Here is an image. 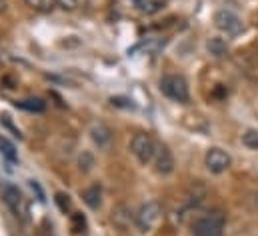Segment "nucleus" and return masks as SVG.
<instances>
[{
	"instance_id": "obj_6",
	"label": "nucleus",
	"mask_w": 258,
	"mask_h": 236,
	"mask_svg": "<svg viewBox=\"0 0 258 236\" xmlns=\"http://www.w3.org/2000/svg\"><path fill=\"white\" fill-rule=\"evenodd\" d=\"M204 164H206V168H208L212 174H222V172H226V170L230 168L232 158H230V154H228L226 150L214 146V148H210V150L206 152Z\"/></svg>"
},
{
	"instance_id": "obj_22",
	"label": "nucleus",
	"mask_w": 258,
	"mask_h": 236,
	"mask_svg": "<svg viewBox=\"0 0 258 236\" xmlns=\"http://www.w3.org/2000/svg\"><path fill=\"white\" fill-rule=\"evenodd\" d=\"M2 122L6 124V128H8V130H12V132H14V136H18V138H22V134H20V130H18V128H16V126L12 124V120H10V116H8V114H4V116H2Z\"/></svg>"
},
{
	"instance_id": "obj_9",
	"label": "nucleus",
	"mask_w": 258,
	"mask_h": 236,
	"mask_svg": "<svg viewBox=\"0 0 258 236\" xmlns=\"http://www.w3.org/2000/svg\"><path fill=\"white\" fill-rule=\"evenodd\" d=\"M90 138H92V142H94L98 148L106 150V148L112 144V140H114V132H112L110 126H106L104 122H96V124L90 126Z\"/></svg>"
},
{
	"instance_id": "obj_15",
	"label": "nucleus",
	"mask_w": 258,
	"mask_h": 236,
	"mask_svg": "<svg viewBox=\"0 0 258 236\" xmlns=\"http://www.w3.org/2000/svg\"><path fill=\"white\" fill-rule=\"evenodd\" d=\"M132 2L144 14H154V12H158L162 8V2L160 0H132Z\"/></svg>"
},
{
	"instance_id": "obj_7",
	"label": "nucleus",
	"mask_w": 258,
	"mask_h": 236,
	"mask_svg": "<svg viewBox=\"0 0 258 236\" xmlns=\"http://www.w3.org/2000/svg\"><path fill=\"white\" fill-rule=\"evenodd\" d=\"M2 198L6 202V206L16 214V216H24L26 214V204H24V196L18 190V186L14 184H6L2 188Z\"/></svg>"
},
{
	"instance_id": "obj_3",
	"label": "nucleus",
	"mask_w": 258,
	"mask_h": 236,
	"mask_svg": "<svg viewBox=\"0 0 258 236\" xmlns=\"http://www.w3.org/2000/svg\"><path fill=\"white\" fill-rule=\"evenodd\" d=\"M156 146L158 142L152 138V134L148 132H136L130 140V152L136 156V160L140 164H150L154 160V154H156Z\"/></svg>"
},
{
	"instance_id": "obj_8",
	"label": "nucleus",
	"mask_w": 258,
	"mask_h": 236,
	"mask_svg": "<svg viewBox=\"0 0 258 236\" xmlns=\"http://www.w3.org/2000/svg\"><path fill=\"white\" fill-rule=\"evenodd\" d=\"M152 162H154L156 172L162 174V176H166V174H170L174 170V156H172V152H170V148L166 144H158L156 146V154H154Z\"/></svg>"
},
{
	"instance_id": "obj_20",
	"label": "nucleus",
	"mask_w": 258,
	"mask_h": 236,
	"mask_svg": "<svg viewBox=\"0 0 258 236\" xmlns=\"http://www.w3.org/2000/svg\"><path fill=\"white\" fill-rule=\"evenodd\" d=\"M72 230L74 232L86 230V218H84V214H80V212H74L72 214Z\"/></svg>"
},
{
	"instance_id": "obj_14",
	"label": "nucleus",
	"mask_w": 258,
	"mask_h": 236,
	"mask_svg": "<svg viewBox=\"0 0 258 236\" xmlns=\"http://www.w3.org/2000/svg\"><path fill=\"white\" fill-rule=\"evenodd\" d=\"M94 164H96V160H94V154H92L90 150H82V152L78 154V170H80V172H84V174L92 172Z\"/></svg>"
},
{
	"instance_id": "obj_10",
	"label": "nucleus",
	"mask_w": 258,
	"mask_h": 236,
	"mask_svg": "<svg viewBox=\"0 0 258 236\" xmlns=\"http://www.w3.org/2000/svg\"><path fill=\"white\" fill-rule=\"evenodd\" d=\"M82 200L88 208L92 210H98L102 206V186L100 184H92L88 188L82 190Z\"/></svg>"
},
{
	"instance_id": "obj_1",
	"label": "nucleus",
	"mask_w": 258,
	"mask_h": 236,
	"mask_svg": "<svg viewBox=\"0 0 258 236\" xmlns=\"http://www.w3.org/2000/svg\"><path fill=\"white\" fill-rule=\"evenodd\" d=\"M160 92L174 100V102H182L186 104L190 100V88H188V82L184 76L180 74H166L160 78Z\"/></svg>"
},
{
	"instance_id": "obj_2",
	"label": "nucleus",
	"mask_w": 258,
	"mask_h": 236,
	"mask_svg": "<svg viewBox=\"0 0 258 236\" xmlns=\"http://www.w3.org/2000/svg\"><path fill=\"white\" fill-rule=\"evenodd\" d=\"M226 226V214L222 210H212L194 222L192 236H222Z\"/></svg>"
},
{
	"instance_id": "obj_4",
	"label": "nucleus",
	"mask_w": 258,
	"mask_h": 236,
	"mask_svg": "<svg viewBox=\"0 0 258 236\" xmlns=\"http://www.w3.org/2000/svg\"><path fill=\"white\" fill-rule=\"evenodd\" d=\"M160 216H162L160 202L158 200H148L134 214V226H136L138 232H150L160 222Z\"/></svg>"
},
{
	"instance_id": "obj_16",
	"label": "nucleus",
	"mask_w": 258,
	"mask_h": 236,
	"mask_svg": "<svg viewBox=\"0 0 258 236\" xmlns=\"http://www.w3.org/2000/svg\"><path fill=\"white\" fill-rule=\"evenodd\" d=\"M0 154L8 160V162H16L18 160V154H16V146L10 142V140H6L4 136H0Z\"/></svg>"
},
{
	"instance_id": "obj_13",
	"label": "nucleus",
	"mask_w": 258,
	"mask_h": 236,
	"mask_svg": "<svg viewBox=\"0 0 258 236\" xmlns=\"http://www.w3.org/2000/svg\"><path fill=\"white\" fill-rule=\"evenodd\" d=\"M16 106L22 110H28V112H44L46 110V102L42 98H24V100H18Z\"/></svg>"
},
{
	"instance_id": "obj_17",
	"label": "nucleus",
	"mask_w": 258,
	"mask_h": 236,
	"mask_svg": "<svg viewBox=\"0 0 258 236\" xmlns=\"http://www.w3.org/2000/svg\"><path fill=\"white\" fill-rule=\"evenodd\" d=\"M28 8L36 10V12H50L56 6V0H24Z\"/></svg>"
},
{
	"instance_id": "obj_23",
	"label": "nucleus",
	"mask_w": 258,
	"mask_h": 236,
	"mask_svg": "<svg viewBox=\"0 0 258 236\" xmlns=\"http://www.w3.org/2000/svg\"><path fill=\"white\" fill-rule=\"evenodd\" d=\"M56 6H60L64 10H74L78 6V0H56Z\"/></svg>"
},
{
	"instance_id": "obj_24",
	"label": "nucleus",
	"mask_w": 258,
	"mask_h": 236,
	"mask_svg": "<svg viewBox=\"0 0 258 236\" xmlns=\"http://www.w3.org/2000/svg\"><path fill=\"white\" fill-rule=\"evenodd\" d=\"M6 10V0H0V12H4Z\"/></svg>"
},
{
	"instance_id": "obj_21",
	"label": "nucleus",
	"mask_w": 258,
	"mask_h": 236,
	"mask_svg": "<svg viewBox=\"0 0 258 236\" xmlns=\"http://www.w3.org/2000/svg\"><path fill=\"white\" fill-rule=\"evenodd\" d=\"M110 102H112L114 106H118V108H134L132 100L126 98V96H112V98H110Z\"/></svg>"
},
{
	"instance_id": "obj_19",
	"label": "nucleus",
	"mask_w": 258,
	"mask_h": 236,
	"mask_svg": "<svg viewBox=\"0 0 258 236\" xmlns=\"http://www.w3.org/2000/svg\"><path fill=\"white\" fill-rule=\"evenodd\" d=\"M54 200H56V204H58V208H60L62 212H68V210H70V206H72V202H70V196H68L66 192H56Z\"/></svg>"
},
{
	"instance_id": "obj_18",
	"label": "nucleus",
	"mask_w": 258,
	"mask_h": 236,
	"mask_svg": "<svg viewBox=\"0 0 258 236\" xmlns=\"http://www.w3.org/2000/svg\"><path fill=\"white\" fill-rule=\"evenodd\" d=\"M242 144L246 148H250V150H258V130H254V128L246 130L242 134Z\"/></svg>"
},
{
	"instance_id": "obj_11",
	"label": "nucleus",
	"mask_w": 258,
	"mask_h": 236,
	"mask_svg": "<svg viewBox=\"0 0 258 236\" xmlns=\"http://www.w3.org/2000/svg\"><path fill=\"white\" fill-rule=\"evenodd\" d=\"M112 222H114V226H118V228H128L130 222H134V214H132V210H130L126 204H118L114 210H112Z\"/></svg>"
},
{
	"instance_id": "obj_12",
	"label": "nucleus",
	"mask_w": 258,
	"mask_h": 236,
	"mask_svg": "<svg viewBox=\"0 0 258 236\" xmlns=\"http://www.w3.org/2000/svg\"><path fill=\"white\" fill-rule=\"evenodd\" d=\"M206 48H208V52H210L214 58H224V56H228V44H226V40L220 38V36H212V38L206 42Z\"/></svg>"
},
{
	"instance_id": "obj_5",
	"label": "nucleus",
	"mask_w": 258,
	"mask_h": 236,
	"mask_svg": "<svg viewBox=\"0 0 258 236\" xmlns=\"http://www.w3.org/2000/svg\"><path fill=\"white\" fill-rule=\"evenodd\" d=\"M214 26L224 32L226 36H238L244 30V22L238 14H234L232 10H218L214 14Z\"/></svg>"
}]
</instances>
